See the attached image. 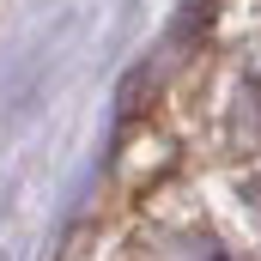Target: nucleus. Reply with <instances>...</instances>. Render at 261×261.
I'll return each instance as SVG.
<instances>
[{"label": "nucleus", "mask_w": 261, "mask_h": 261, "mask_svg": "<svg viewBox=\"0 0 261 261\" xmlns=\"http://www.w3.org/2000/svg\"><path fill=\"white\" fill-rule=\"evenodd\" d=\"M249 110H255V128H261V73L249 79Z\"/></svg>", "instance_id": "obj_1"}]
</instances>
